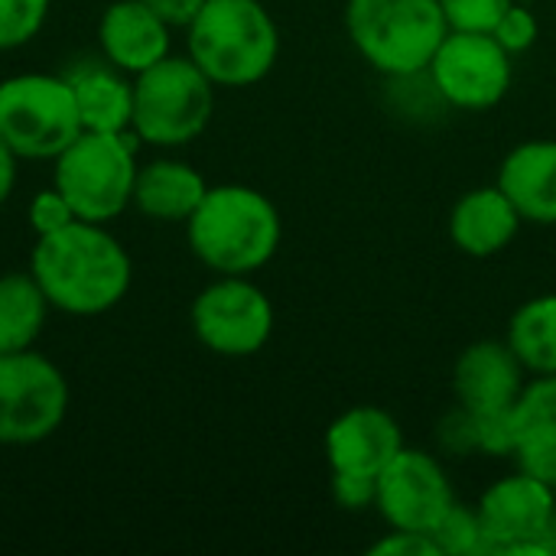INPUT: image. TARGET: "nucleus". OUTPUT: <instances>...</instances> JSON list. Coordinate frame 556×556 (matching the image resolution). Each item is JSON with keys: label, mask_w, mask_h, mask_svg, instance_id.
I'll list each match as a JSON object with an SVG mask.
<instances>
[{"label": "nucleus", "mask_w": 556, "mask_h": 556, "mask_svg": "<svg viewBox=\"0 0 556 556\" xmlns=\"http://www.w3.org/2000/svg\"><path fill=\"white\" fill-rule=\"evenodd\" d=\"M29 274L52 309L65 316H101L124 303L134 264L108 225L78 218L55 235L36 238Z\"/></svg>", "instance_id": "obj_1"}, {"label": "nucleus", "mask_w": 556, "mask_h": 556, "mask_svg": "<svg viewBox=\"0 0 556 556\" xmlns=\"http://www.w3.org/2000/svg\"><path fill=\"white\" fill-rule=\"evenodd\" d=\"M186 241L199 264L215 277H254L274 261L283 241L277 205L254 186H208L186 222Z\"/></svg>", "instance_id": "obj_2"}, {"label": "nucleus", "mask_w": 556, "mask_h": 556, "mask_svg": "<svg viewBox=\"0 0 556 556\" xmlns=\"http://www.w3.org/2000/svg\"><path fill=\"white\" fill-rule=\"evenodd\" d=\"M186 55L215 88H251L274 72L280 29L261 0H205L186 26Z\"/></svg>", "instance_id": "obj_3"}, {"label": "nucleus", "mask_w": 556, "mask_h": 556, "mask_svg": "<svg viewBox=\"0 0 556 556\" xmlns=\"http://www.w3.org/2000/svg\"><path fill=\"white\" fill-rule=\"evenodd\" d=\"M345 33L378 75L394 78L424 72L450 23L440 0H349Z\"/></svg>", "instance_id": "obj_4"}, {"label": "nucleus", "mask_w": 556, "mask_h": 556, "mask_svg": "<svg viewBox=\"0 0 556 556\" xmlns=\"http://www.w3.org/2000/svg\"><path fill=\"white\" fill-rule=\"evenodd\" d=\"M215 114V81L189 59L166 55L134 75L130 134L140 143L176 150L205 134Z\"/></svg>", "instance_id": "obj_5"}, {"label": "nucleus", "mask_w": 556, "mask_h": 556, "mask_svg": "<svg viewBox=\"0 0 556 556\" xmlns=\"http://www.w3.org/2000/svg\"><path fill=\"white\" fill-rule=\"evenodd\" d=\"M137 137L81 130L55 160L52 186L68 199L81 222L111 225L134 205L137 182Z\"/></svg>", "instance_id": "obj_6"}, {"label": "nucleus", "mask_w": 556, "mask_h": 556, "mask_svg": "<svg viewBox=\"0 0 556 556\" xmlns=\"http://www.w3.org/2000/svg\"><path fill=\"white\" fill-rule=\"evenodd\" d=\"M81 134L65 75L20 72L0 81V140L20 160H55Z\"/></svg>", "instance_id": "obj_7"}, {"label": "nucleus", "mask_w": 556, "mask_h": 556, "mask_svg": "<svg viewBox=\"0 0 556 556\" xmlns=\"http://www.w3.org/2000/svg\"><path fill=\"white\" fill-rule=\"evenodd\" d=\"M68 381L55 362L23 349L0 355V446H36L68 414Z\"/></svg>", "instance_id": "obj_8"}, {"label": "nucleus", "mask_w": 556, "mask_h": 556, "mask_svg": "<svg viewBox=\"0 0 556 556\" xmlns=\"http://www.w3.org/2000/svg\"><path fill=\"white\" fill-rule=\"evenodd\" d=\"M192 336L222 358H251L274 336V303L251 277H215L189 309Z\"/></svg>", "instance_id": "obj_9"}, {"label": "nucleus", "mask_w": 556, "mask_h": 556, "mask_svg": "<svg viewBox=\"0 0 556 556\" xmlns=\"http://www.w3.org/2000/svg\"><path fill=\"white\" fill-rule=\"evenodd\" d=\"M515 55L479 29H450L427 72L453 111H489L505 101L515 78Z\"/></svg>", "instance_id": "obj_10"}, {"label": "nucleus", "mask_w": 556, "mask_h": 556, "mask_svg": "<svg viewBox=\"0 0 556 556\" xmlns=\"http://www.w3.org/2000/svg\"><path fill=\"white\" fill-rule=\"evenodd\" d=\"M453 485L437 456L404 446L378 476V515L388 528L433 531V525L453 505Z\"/></svg>", "instance_id": "obj_11"}, {"label": "nucleus", "mask_w": 556, "mask_h": 556, "mask_svg": "<svg viewBox=\"0 0 556 556\" xmlns=\"http://www.w3.org/2000/svg\"><path fill=\"white\" fill-rule=\"evenodd\" d=\"M492 554H521L547 534L556 518V489L525 469L492 482L476 505Z\"/></svg>", "instance_id": "obj_12"}, {"label": "nucleus", "mask_w": 556, "mask_h": 556, "mask_svg": "<svg viewBox=\"0 0 556 556\" xmlns=\"http://www.w3.org/2000/svg\"><path fill=\"white\" fill-rule=\"evenodd\" d=\"M528 381L525 365L505 339H479L466 345L453 365V394L476 417L508 414Z\"/></svg>", "instance_id": "obj_13"}, {"label": "nucleus", "mask_w": 556, "mask_h": 556, "mask_svg": "<svg viewBox=\"0 0 556 556\" xmlns=\"http://www.w3.org/2000/svg\"><path fill=\"white\" fill-rule=\"evenodd\" d=\"M404 450L401 424L371 404L349 407L326 430V459L332 472H358L378 479L381 469Z\"/></svg>", "instance_id": "obj_14"}, {"label": "nucleus", "mask_w": 556, "mask_h": 556, "mask_svg": "<svg viewBox=\"0 0 556 556\" xmlns=\"http://www.w3.org/2000/svg\"><path fill=\"white\" fill-rule=\"evenodd\" d=\"M169 33L173 26L163 23L143 0H114L98 20L101 55L130 78L173 52Z\"/></svg>", "instance_id": "obj_15"}, {"label": "nucleus", "mask_w": 556, "mask_h": 556, "mask_svg": "<svg viewBox=\"0 0 556 556\" xmlns=\"http://www.w3.org/2000/svg\"><path fill=\"white\" fill-rule=\"evenodd\" d=\"M525 218L502 186H479L459 195L450 212V238L469 257L502 254L521 231Z\"/></svg>", "instance_id": "obj_16"}, {"label": "nucleus", "mask_w": 556, "mask_h": 556, "mask_svg": "<svg viewBox=\"0 0 556 556\" xmlns=\"http://www.w3.org/2000/svg\"><path fill=\"white\" fill-rule=\"evenodd\" d=\"M495 182L525 222L556 225V140H525L511 147Z\"/></svg>", "instance_id": "obj_17"}, {"label": "nucleus", "mask_w": 556, "mask_h": 556, "mask_svg": "<svg viewBox=\"0 0 556 556\" xmlns=\"http://www.w3.org/2000/svg\"><path fill=\"white\" fill-rule=\"evenodd\" d=\"M205 192L208 182L192 163L163 156L137 169L134 208L163 225H186L199 202L205 199Z\"/></svg>", "instance_id": "obj_18"}, {"label": "nucleus", "mask_w": 556, "mask_h": 556, "mask_svg": "<svg viewBox=\"0 0 556 556\" xmlns=\"http://www.w3.org/2000/svg\"><path fill=\"white\" fill-rule=\"evenodd\" d=\"M78 104L81 130L127 134L134 121V78L104 62H85L65 75Z\"/></svg>", "instance_id": "obj_19"}, {"label": "nucleus", "mask_w": 556, "mask_h": 556, "mask_svg": "<svg viewBox=\"0 0 556 556\" xmlns=\"http://www.w3.org/2000/svg\"><path fill=\"white\" fill-rule=\"evenodd\" d=\"M49 300L26 270L0 274V355L33 349L49 319Z\"/></svg>", "instance_id": "obj_20"}, {"label": "nucleus", "mask_w": 556, "mask_h": 556, "mask_svg": "<svg viewBox=\"0 0 556 556\" xmlns=\"http://www.w3.org/2000/svg\"><path fill=\"white\" fill-rule=\"evenodd\" d=\"M505 342L528 375L556 371V293H541L521 303L508 323Z\"/></svg>", "instance_id": "obj_21"}, {"label": "nucleus", "mask_w": 556, "mask_h": 556, "mask_svg": "<svg viewBox=\"0 0 556 556\" xmlns=\"http://www.w3.org/2000/svg\"><path fill=\"white\" fill-rule=\"evenodd\" d=\"M508 417H511L518 446L556 443V371L554 375H528Z\"/></svg>", "instance_id": "obj_22"}, {"label": "nucleus", "mask_w": 556, "mask_h": 556, "mask_svg": "<svg viewBox=\"0 0 556 556\" xmlns=\"http://www.w3.org/2000/svg\"><path fill=\"white\" fill-rule=\"evenodd\" d=\"M384 101H388V111L407 124H437V121H443L446 111H453L446 104V98L440 94V88L433 85L427 68L388 78Z\"/></svg>", "instance_id": "obj_23"}, {"label": "nucleus", "mask_w": 556, "mask_h": 556, "mask_svg": "<svg viewBox=\"0 0 556 556\" xmlns=\"http://www.w3.org/2000/svg\"><path fill=\"white\" fill-rule=\"evenodd\" d=\"M430 538H433L440 556L492 554L479 511H476V508H466V505H456V502H453V505L446 508V515L433 525Z\"/></svg>", "instance_id": "obj_24"}, {"label": "nucleus", "mask_w": 556, "mask_h": 556, "mask_svg": "<svg viewBox=\"0 0 556 556\" xmlns=\"http://www.w3.org/2000/svg\"><path fill=\"white\" fill-rule=\"evenodd\" d=\"M52 0H0V52L20 49L39 36Z\"/></svg>", "instance_id": "obj_25"}, {"label": "nucleus", "mask_w": 556, "mask_h": 556, "mask_svg": "<svg viewBox=\"0 0 556 556\" xmlns=\"http://www.w3.org/2000/svg\"><path fill=\"white\" fill-rule=\"evenodd\" d=\"M515 0H440V10L450 23V29H479L492 33V26L502 20V13Z\"/></svg>", "instance_id": "obj_26"}, {"label": "nucleus", "mask_w": 556, "mask_h": 556, "mask_svg": "<svg viewBox=\"0 0 556 556\" xmlns=\"http://www.w3.org/2000/svg\"><path fill=\"white\" fill-rule=\"evenodd\" d=\"M26 215H29V228L36 231V238L55 235V231L68 228L72 222H78L75 208L68 205V199H65V195H62L55 186H49V189H39V192L29 199V208H26Z\"/></svg>", "instance_id": "obj_27"}, {"label": "nucleus", "mask_w": 556, "mask_h": 556, "mask_svg": "<svg viewBox=\"0 0 556 556\" xmlns=\"http://www.w3.org/2000/svg\"><path fill=\"white\" fill-rule=\"evenodd\" d=\"M492 36L511 52V55H518V52H528L534 42H538V36H541V23H538V16L528 10V7H521L518 0L502 13V20L492 26Z\"/></svg>", "instance_id": "obj_28"}, {"label": "nucleus", "mask_w": 556, "mask_h": 556, "mask_svg": "<svg viewBox=\"0 0 556 556\" xmlns=\"http://www.w3.org/2000/svg\"><path fill=\"white\" fill-rule=\"evenodd\" d=\"M437 443L450 456H472L479 453V420L466 407L446 414L437 427Z\"/></svg>", "instance_id": "obj_29"}, {"label": "nucleus", "mask_w": 556, "mask_h": 556, "mask_svg": "<svg viewBox=\"0 0 556 556\" xmlns=\"http://www.w3.org/2000/svg\"><path fill=\"white\" fill-rule=\"evenodd\" d=\"M332 498L342 511H371L378 502V479L358 472H332Z\"/></svg>", "instance_id": "obj_30"}, {"label": "nucleus", "mask_w": 556, "mask_h": 556, "mask_svg": "<svg viewBox=\"0 0 556 556\" xmlns=\"http://www.w3.org/2000/svg\"><path fill=\"white\" fill-rule=\"evenodd\" d=\"M371 556H440L433 538L427 531H401L391 528L381 541H375L368 547Z\"/></svg>", "instance_id": "obj_31"}, {"label": "nucleus", "mask_w": 556, "mask_h": 556, "mask_svg": "<svg viewBox=\"0 0 556 556\" xmlns=\"http://www.w3.org/2000/svg\"><path fill=\"white\" fill-rule=\"evenodd\" d=\"M515 459H518V469L556 489V443H525L518 446Z\"/></svg>", "instance_id": "obj_32"}, {"label": "nucleus", "mask_w": 556, "mask_h": 556, "mask_svg": "<svg viewBox=\"0 0 556 556\" xmlns=\"http://www.w3.org/2000/svg\"><path fill=\"white\" fill-rule=\"evenodd\" d=\"M163 23H169L173 29H186L192 20H195V13L202 10V3L205 0H143Z\"/></svg>", "instance_id": "obj_33"}, {"label": "nucleus", "mask_w": 556, "mask_h": 556, "mask_svg": "<svg viewBox=\"0 0 556 556\" xmlns=\"http://www.w3.org/2000/svg\"><path fill=\"white\" fill-rule=\"evenodd\" d=\"M16 176H20V156L0 140V208L10 202V195L16 189Z\"/></svg>", "instance_id": "obj_34"}]
</instances>
